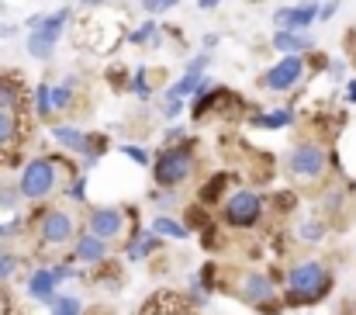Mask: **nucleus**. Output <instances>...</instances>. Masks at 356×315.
I'll return each instance as SVG.
<instances>
[{
  "label": "nucleus",
  "instance_id": "11",
  "mask_svg": "<svg viewBox=\"0 0 356 315\" xmlns=\"http://www.w3.org/2000/svg\"><path fill=\"white\" fill-rule=\"evenodd\" d=\"M24 114L21 111H0V156L3 163L17 160V149L24 146Z\"/></svg>",
  "mask_w": 356,
  "mask_h": 315
},
{
  "label": "nucleus",
  "instance_id": "22",
  "mask_svg": "<svg viewBox=\"0 0 356 315\" xmlns=\"http://www.w3.org/2000/svg\"><path fill=\"white\" fill-rule=\"evenodd\" d=\"M229 180H232L229 174H215V177H208V180H204V187L197 191V205H204V208H208V205L222 201V198H225V187H229Z\"/></svg>",
  "mask_w": 356,
  "mask_h": 315
},
{
  "label": "nucleus",
  "instance_id": "31",
  "mask_svg": "<svg viewBox=\"0 0 356 315\" xmlns=\"http://www.w3.org/2000/svg\"><path fill=\"white\" fill-rule=\"evenodd\" d=\"M211 66V52H197L194 59H187V66H184V73H191V77H204V70Z\"/></svg>",
  "mask_w": 356,
  "mask_h": 315
},
{
  "label": "nucleus",
  "instance_id": "4",
  "mask_svg": "<svg viewBox=\"0 0 356 315\" xmlns=\"http://www.w3.org/2000/svg\"><path fill=\"white\" fill-rule=\"evenodd\" d=\"M70 170V163H63L59 156H35L21 167V177H17V194L24 201H45L56 187H59V174ZM76 174V170H70Z\"/></svg>",
  "mask_w": 356,
  "mask_h": 315
},
{
  "label": "nucleus",
  "instance_id": "37",
  "mask_svg": "<svg viewBox=\"0 0 356 315\" xmlns=\"http://www.w3.org/2000/svg\"><path fill=\"white\" fill-rule=\"evenodd\" d=\"M152 205H156V208H170V205H173V191L156 187V191H152Z\"/></svg>",
  "mask_w": 356,
  "mask_h": 315
},
{
  "label": "nucleus",
  "instance_id": "8",
  "mask_svg": "<svg viewBox=\"0 0 356 315\" xmlns=\"http://www.w3.org/2000/svg\"><path fill=\"white\" fill-rule=\"evenodd\" d=\"M76 277V267L70 263H52V267H38L28 274V295L42 305H52L59 298V284L63 281H73Z\"/></svg>",
  "mask_w": 356,
  "mask_h": 315
},
{
  "label": "nucleus",
  "instance_id": "45",
  "mask_svg": "<svg viewBox=\"0 0 356 315\" xmlns=\"http://www.w3.org/2000/svg\"><path fill=\"white\" fill-rule=\"evenodd\" d=\"M0 239H7V225L3 222H0Z\"/></svg>",
  "mask_w": 356,
  "mask_h": 315
},
{
  "label": "nucleus",
  "instance_id": "18",
  "mask_svg": "<svg viewBox=\"0 0 356 315\" xmlns=\"http://www.w3.org/2000/svg\"><path fill=\"white\" fill-rule=\"evenodd\" d=\"M76 98H80V80H76L73 73L63 77L59 84H52V107H56V114L76 111Z\"/></svg>",
  "mask_w": 356,
  "mask_h": 315
},
{
  "label": "nucleus",
  "instance_id": "2",
  "mask_svg": "<svg viewBox=\"0 0 356 315\" xmlns=\"http://www.w3.org/2000/svg\"><path fill=\"white\" fill-rule=\"evenodd\" d=\"M152 180L156 187H180L187 184L194 174H197V139H184V142H173V146H163L156 156H152Z\"/></svg>",
  "mask_w": 356,
  "mask_h": 315
},
{
  "label": "nucleus",
  "instance_id": "43",
  "mask_svg": "<svg viewBox=\"0 0 356 315\" xmlns=\"http://www.w3.org/2000/svg\"><path fill=\"white\" fill-rule=\"evenodd\" d=\"M14 31H17V24H3L0 21V38H14Z\"/></svg>",
  "mask_w": 356,
  "mask_h": 315
},
{
  "label": "nucleus",
  "instance_id": "15",
  "mask_svg": "<svg viewBox=\"0 0 356 315\" xmlns=\"http://www.w3.org/2000/svg\"><path fill=\"white\" fill-rule=\"evenodd\" d=\"M28 94H24V80L14 70H0V111H21L24 114Z\"/></svg>",
  "mask_w": 356,
  "mask_h": 315
},
{
  "label": "nucleus",
  "instance_id": "46",
  "mask_svg": "<svg viewBox=\"0 0 356 315\" xmlns=\"http://www.w3.org/2000/svg\"><path fill=\"white\" fill-rule=\"evenodd\" d=\"M0 167H3V156H0Z\"/></svg>",
  "mask_w": 356,
  "mask_h": 315
},
{
  "label": "nucleus",
  "instance_id": "30",
  "mask_svg": "<svg viewBox=\"0 0 356 315\" xmlns=\"http://www.w3.org/2000/svg\"><path fill=\"white\" fill-rule=\"evenodd\" d=\"M118 149H121V156H128V160H131V163H138V167H149V163H152L149 149H142L138 142H121Z\"/></svg>",
  "mask_w": 356,
  "mask_h": 315
},
{
  "label": "nucleus",
  "instance_id": "27",
  "mask_svg": "<svg viewBox=\"0 0 356 315\" xmlns=\"http://www.w3.org/2000/svg\"><path fill=\"white\" fill-rule=\"evenodd\" d=\"M17 267H21L17 253H10V249H3V246H0V284H7V281L17 274Z\"/></svg>",
  "mask_w": 356,
  "mask_h": 315
},
{
  "label": "nucleus",
  "instance_id": "44",
  "mask_svg": "<svg viewBox=\"0 0 356 315\" xmlns=\"http://www.w3.org/2000/svg\"><path fill=\"white\" fill-rule=\"evenodd\" d=\"M218 3H222V0H197V7H201V10H215Z\"/></svg>",
  "mask_w": 356,
  "mask_h": 315
},
{
  "label": "nucleus",
  "instance_id": "41",
  "mask_svg": "<svg viewBox=\"0 0 356 315\" xmlns=\"http://www.w3.org/2000/svg\"><path fill=\"white\" fill-rule=\"evenodd\" d=\"M115 0H80V7H87V10H94V7H111Z\"/></svg>",
  "mask_w": 356,
  "mask_h": 315
},
{
  "label": "nucleus",
  "instance_id": "42",
  "mask_svg": "<svg viewBox=\"0 0 356 315\" xmlns=\"http://www.w3.org/2000/svg\"><path fill=\"white\" fill-rule=\"evenodd\" d=\"M201 45H204V52L218 49V35H204V42H201Z\"/></svg>",
  "mask_w": 356,
  "mask_h": 315
},
{
  "label": "nucleus",
  "instance_id": "1",
  "mask_svg": "<svg viewBox=\"0 0 356 315\" xmlns=\"http://www.w3.org/2000/svg\"><path fill=\"white\" fill-rule=\"evenodd\" d=\"M332 291V270L318 260H301L287 270L284 281V305L287 309H308L325 302Z\"/></svg>",
  "mask_w": 356,
  "mask_h": 315
},
{
  "label": "nucleus",
  "instance_id": "9",
  "mask_svg": "<svg viewBox=\"0 0 356 315\" xmlns=\"http://www.w3.org/2000/svg\"><path fill=\"white\" fill-rule=\"evenodd\" d=\"M76 236V218L66 208H45L38 215V239L42 246H66Z\"/></svg>",
  "mask_w": 356,
  "mask_h": 315
},
{
  "label": "nucleus",
  "instance_id": "25",
  "mask_svg": "<svg viewBox=\"0 0 356 315\" xmlns=\"http://www.w3.org/2000/svg\"><path fill=\"white\" fill-rule=\"evenodd\" d=\"M52 114H56V107H52V84L42 80V84H35V118L49 121Z\"/></svg>",
  "mask_w": 356,
  "mask_h": 315
},
{
  "label": "nucleus",
  "instance_id": "34",
  "mask_svg": "<svg viewBox=\"0 0 356 315\" xmlns=\"http://www.w3.org/2000/svg\"><path fill=\"white\" fill-rule=\"evenodd\" d=\"M284 298H270V302H263V305H256V312L259 315H284Z\"/></svg>",
  "mask_w": 356,
  "mask_h": 315
},
{
  "label": "nucleus",
  "instance_id": "33",
  "mask_svg": "<svg viewBox=\"0 0 356 315\" xmlns=\"http://www.w3.org/2000/svg\"><path fill=\"white\" fill-rule=\"evenodd\" d=\"M184 111H187V101H163V107H159V114H163L166 121H177Z\"/></svg>",
  "mask_w": 356,
  "mask_h": 315
},
{
  "label": "nucleus",
  "instance_id": "23",
  "mask_svg": "<svg viewBox=\"0 0 356 315\" xmlns=\"http://www.w3.org/2000/svg\"><path fill=\"white\" fill-rule=\"evenodd\" d=\"M149 229H152L156 236H163V239H187V236H191V229H187L184 222L170 218V215H156Z\"/></svg>",
  "mask_w": 356,
  "mask_h": 315
},
{
  "label": "nucleus",
  "instance_id": "21",
  "mask_svg": "<svg viewBox=\"0 0 356 315\" xmlns=\"http://www.w3.org/2000/svg\"><path fill=\"white\" fill-rule=\"evenodd\" d=\"M159 38H163V28L156 24V17H145L142 24H135V28L124 31V42L128 45H156Z\"/></svg>",
  "mask_w": 356,
  "mask_h": 315
},
{
  "label": "nucleus",
  "instance_id": "7",
  "mask_svg": "<svg viewBox=\"0 0 356 315\" xmlns=\"http://www.w3.org/2000/svg\"><path fill=\"white\" fill-rule=\"evenodd\" d=\"M308 77H312L308 56H284L259 77V87L270 91V94H287V91H298Z\"/></svg>",
  "mask_w": 356,
  "mask_h": 315
},
{
  "label": "nucleus",
  "instance_id": "3",
  "mask_svg": "<svg viewBox=\"0 0 356 315\" xmlns=\"http://www.w3.org/2000/svg\"><path fill=\"white\" fill-rule=\"evenodd\" d=\"M73 17H76L73 7H59V10H45V14H31V17L24 21V24L31 28L28 38H24L28 56L38 59V63H49L52 52H56V45H59V38H63V31L73 24Z\"/></svg>",
  "mask_w": 356,
  "mask_h": 315
},
{
  "label": "nucleus",
  "instance_id": "36",
  "mask_svg": "<svg viewBox=\"0 0 356 315\" xmlns=\"http://www.w3.org/2000/svg\"><path fill=\"white\" fill-rule=\"evenodd\" d=\"M17 184L14 187H0V208H17Z\"/></svg>",
  "mask_w": 356,
  "mask_h": 315
},
{
  "label": "nucleus",
  "instance_id": "20",
  "mask_svg": "<svg viewBox=\"0 0 356 315\" xmlns=\"http://www.w3.org/2000/svg\"><path fill=\"white\" fill-rule=\"evenodd\" d=\"M52 139H56L66 153L83 156V153H87V142H90V132H83V128H76V125H52Z\"/></svg>",
  "mask_w": 356,
  "mask_h": 315
},
{
  "label": "nucleus",
  "instance_id": "17",
  "mask_svg": "<svg viewBox=\"0 0 356 315\" xmlns=\"http://www.w3.org/2000/svg\"><path fill=\"white\" fill-rule=\"evenodd\" d=\"M156 249H163V236H156L152 229L135 225L131 236H128V243H124V256H128L131 263H138V260H145V256L156 253Z\"/></svg>",
  "mask_w": 356,
  "mask_h": 315
},
{
  "label": "nucleus",
  "instance_id": "19",
  "mask_svg": "<svg viewBox=\"0 0 356 315\" xmlns=\"http://www.w3.org/2000/svg\"><path fill=\"white\" fill-rule=\"evenodd\" d=\"M294 118H298L294 107H273V111H256V114H249V125H252V128L277 132V128H291Z\"/></svg>",
  "mask_w": 356,
  "mask_h": 315
},
{
  "label": "nucleus",
  "instance_id": "14",
  "mask_svg": "<svg viewBox=\"0 0 356 315\" xmlns=\"http://www.w3.org/2000/svg\"><path fill=\"white\" fill-rule=\"evenodd\" d=\"M87 232H94V236H101V239H108V243L118 239L121 232H124V211L111 208V205H104V208H90Z\"/></svg>",
  "mask_w": 356,
  "mask_h": 315
},
{
  "label": "nucleus",
  "instance_id": "13",
  "mask_svg": "<svg viewBox=\"0 0 356 315\" xmlns=\"http://www.w3.org/2000/svg\"><path fill=\"white\" fill-rule=\"evenodd\" d=\"M270 49L280 52V56H308L318 49V42L308 35V31H291V28H277L270 35Z\"/></svg>",
  "mask_w": 356,
  "mask_h": 315
},
{
  "label": "nucleus",
  "instance_id": "39",
  "mask_svg": "<svg viewBox=\"0 0 356 315\" xmlns=\"http://www.w3.org/2000/svg\"><path fill=\"white\" fill-rule=\"evenodd\" d=\"M184 139H187V128H184V125H173V128L163 135V142H166V146H173V142H184Z\"/></svg>",
  "mask_w": 356,
  "mask_h": 315
},
{
  "label": "nucleus",
  "instance_id": "28",
  "mask_svg": "<svg viewBox=\"0 0 356 315\" xmlns=\"http://www.w3.org/2000/svg\"><path fill=\"white\" fill-rule=\"evenodd\" d=\"M52 315H83V305H80V298H70V295H59L52 305Z\"/></svg>",
  "mask_w": 356,
  "mask_h": 315
},
{
  "label": "nucleus",
  "instance_id": "12",
  "mask_svg": "<svg viewBox=\"0 0 356 315\" xmlns=\"http://www.w3.org/2000/svg\"><path fill=\"white\" fill-rule=\"evenodd\" d=\"M236 295L245 302V305H263L270 298H277V281H270V274H242L238 277Z\"/></svg>",
  "mask_w": 356,
  "mask_h": 315
},
{
  "label": "nucleus",
  "instance_id": "10",
  "mask_svg": "<svg viewBox=\"0 0 356 315\" xmlns=\"http://www.w3.org/2000/svg\"><path fill=\"white\" fill-rule=\"evenodd\" d=\"M318 21V0H301L291 7H277L273 10V24L277 28H291V31H308Z\"/></svg>",
  "mask_w": 356,
  "mask_h": 315
},
{
  "label": "nucleus",
  "instance_id": "32",
  "mask_svg": "<svg viewBox=\"0 0 356 315\" xmlns=\"http://www.w3.org/2000/svg\"><path fill=\"white\" fill-rule=\"evenodd\" d=\"M180 0H142V10L149 14V17H156V14H166V10H173Z\"/></svg>",
  "mask_w": 356,
  "mask_h": 315
},
{
  "label": "nucleus",
  "instance_id": "29",
  "mask_svg": "<svg viewBox=\"0 0 356 315\" xmlns=\"http://www.w3.org/2000/svg\"><path fill=\"white\" fill-rule=\"evenodd\" d=\"M66 198L70 201H76V205H83L87 201V174L80 170V174H73V180H70V187H66Z\"/></svg>",
  "mask_w": 356,
  "mask_h": 315
},
{
  "label": "nucleus",
  "instance_id": "26",
  "mask_svg": "<svg viewBox=\"0 0 356 315\" xmlns=\"http://www.w3.org/2000/svg\"><path fill=\"white\" fill-rule=\"evenodd\" d=\"M325 232H329V225H325V222H318V218H308V222H301V225H298V236H301L305 243H322V239H325Z\"/></svg>",
  "mask_w": 356,
  "mask_h": 315
},
{
  "label": "nucleus",
  "instance_id": "5",
  "mask_svg": "<svg viewBox=\"0 0 356 315\" xmlns=\"http://www.w3.org/2000/svg\"><path fill=\"white\" fill-rule=\"evenodd\" d=\"M284 170H287L294 180H301V184H315V180H322L325 170H329V153H325V146L315 142V139L294 142V146L287 149V156H284Z\"/></svg>",
  "mask_w": 356,
  "mask_h": 315
},
{
  "label": "nucleus",
  "instance_id": "6",
  "mask_svg": "<svg viewBox=\"0 0 356 315\" xmlns=\"http://www.w3.org/2000/svg\"><path fill=\"white\" fill-rule=\"evenodd\" d=\"M259 218H263V198L252 187H238V191L222 198V222L229 229H238V232L256 229Z\"/></svg>",
  "mask_w": 356,
  "mask_h": 315
},
{
  "label": "nucleus",
  "instance_id": "16",
  "mask_svg": "<svg viewBox=\"0 0 356 315\" xmlns=\"http://www.w3.org/2000/svg\"><path fill=\"white\" fill-rule=\"evenodd\" d=\"M108 253H111V249H108V239H101V236H94V232H80L76 243H73V260H76V263H87V267L104 263Z\"/></svg>",
  "mask_w": 356,
  "mask_h": 315
},
{
  "label": "nucleus",
  "instance_id": "38",
  "mask_svg": "<svg viewBox=\"0 0 356 315\" xmlns=\"http://www.w3.org/2000/svg\"><path fill=\"white\" fill-rule=\"evenodd\" d=\"M325 73H329L332 80H343V77H346V59H332V63L325 66Z\"/></svg>",
  "mask_w": 356,
  "mask_h": 315
},
{
  "label": "nucleus",
  "instance_id": "35",
  "mask_svg": "<svg viewBox=\"0 0 356 315\" xmlns=\"http://www.w3.org/2000/svg\"><path fill=\"white\" fill-rule=\"evenodd\" d=\"M339 3L343 0H329V3H318V21L325 24V21H332L336 14H339Z\"/></svg>",
  "mask_w": 356,
  "mask_h": 315
},
{
  "label": "nucleus",
  "instance_id": "24",
  "mask_svg": "<svg viewBox=\"0 0 356 315\" xmlns=\"http://www.w3.org/2000/svg\"><path fill=\"white\" fill-rule=\"evenodd\" d=\"M128 91H131L138 101H152L156 87H152V77H149L145 66H135V70H131V77H128Z\"/></svg>",
  "mask_w": 356,
  "mask_h": 315
},
{
  "label": "nucleus",
  "instance_id": "40",
  "mask_svg": "<svg viewBox=\"0 0 356 315\" xmlns=\"http://www.w3.org/2000/svg\"><path fill=\"white\" fill-rule=\"evenodd\" d=\"M343 101H346V105H356V77L343 84Z\"/></svg>",
  "mask_w": 356,
  "mask_h": 315
}]
</instances>
